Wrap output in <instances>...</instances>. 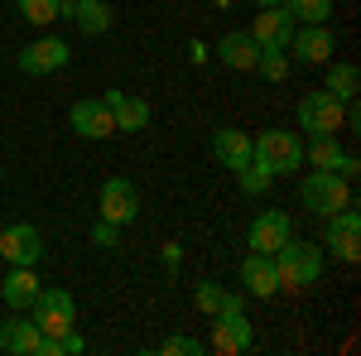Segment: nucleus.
I'll list each match as a JSON object with an SVG mask.
<instances>
[{
    "label": "nucleus",
    "mask_w": 361,
    "mask_h": 356,
    "mask_svg": "<svg viewBox=\"0 0 361 356\" xmlns=\"http://www.w3.org/2000/svg\"><path fill=\"white\" fill-rule=\"evenodd\" d=\"M323 265H328V250L318 246V241H299V236H289V241L275 250L279 289H308V284H318Z\"/></svg>",
    "instance_id": "1"
},
{
    "label": "nucleus",
    "mask_w": 361,
    "mask_h": 356,
    "mask_svg": "<svg viewBox=\"0 0 361 356\" xmlns=\"http://www.w3.org/2000/svg\"><path fill=\"white\" fill-rule=\"evenodd\" d=\"M299 202L313 217H333L342 207H357V192H352V178H342L333 168H308L299 183Z\"/></svg>",
    "instance_id": "2"
},
{
    "label": "nucleus",
    "mask_w": 361,
    "mask_h": 356,
    "mask_svg": "<svg viewBox=\"0 0 361 356\" xmlns=\"http://www.w3.org/2000/svg\"><path fill=\"white\" fill-rule=\"evenodd\" d=\"M250 159L265 164L275 178H284V173H294V168L304 164V140L294 135V130H260V135L250 140Z\"/></svg>",
    "instance_id": "3"
},
{
    "label": "nucleus",
    "mask_w": 361,
    "mask_h": 356,
    "mask_svg": "<svg viewBox=\"0 0 361 356\" xmlns=\"http://www.w3.org/2000/svg\"><path fill=\"white\" fill-rule=\"evenodd\" d=\"M29 318L39 323L44 337H63V332L78 323V299L68 289H39V299L29 303Z\"/></svg>",
    "instance_id": "4"
},
{
    "label": "nucleus",
    "mask_w": 361,
    "mask_h": 356,
    "mask_svg": "<svg viewBox=\"0 0 361 356\" xmlns=\"http://www.w3.org/2000/svg\"><path fill=\"white\" fill-rule=\"evenodd\" d=\"M255 347V328L246 323V308H231V313H212V337H207V352L222 356H241Z\"/></svg>",
    "instance_id": "5"
},
{
    "label": "nucleus",
    "mask_w": 361,
    "mask_h": 356,
    "mask_svg": "<svg viewBox=\"0 0 361 356\" xmlns=\"http://www.w3.org/2000/svg\"><path fill=\"white\" fill-rule=\"evenodd\" d=\"M323 221H328V231H323L318 246L333 250L337 260H347V265H357L361 260V217H357V207H342V212H333V217H323Z\"/></svg>",
    "instance_id": "6"
},
{
    "label": "nucleus",
    "mask_w": 361,
    "mask_h": 356,
    "mask_svg": "<svg viewBox=\"0 0 361 356\" xmlns=\"http://www.w3.org/2000/svg\"><path fill=\"white\" fill-rule=\"evenodd\" d=\"M299 130L308 140L313 135H337L342 130V102H337L333 92H308L304 102H299Z\"/></svg>",
    "instance_id": "7"
},
{
    "label": "nucleus",
    "mask_w": 361,
    "mask_h": 356,
    "mask_svg": "<svg viewBox=\"0 0 361 356\" xmlns=\"http://www.w3.org/2000/svg\"><path fill=\"white\" fill-rule=\"evenodd\" d=\"M68 58H73L68 39L44 34V39H34L25 54H20V73H25V78H49V73H63V68H68Z\"/></svg>",
    "instance_id": "8"
},
{
    "label": "nucleus",
    "mask_w": 361,
    "mask_h": 356,
    "mask_svg": "<svg viewBox=\"0 0 361 356\" xmlns=\"http://www.w3.org/2000/svg\"><path fill=\"white\" fill-rule=\"evenodd\" d=\"M0 255L10 260V265H39L44 260V231L39 226H29V221H10L5 231H0Z\"/></svg>",
    "instance_id": "9"
},
{
    "label": "nucleus",
    "mask_w": 361,
    "mask_h": 356,
    "mask_svg": "<svg viewBox=\"0 0 361 356\" xmlns=\"http://www.w3.org/2000/svg\"><path fill=\"white\" fill-rule=\"evenodd\" d=\"M135 217H140V188L130 178H106L102 183V221L130 226Z\"/></svg>",
    "instance_id": "10"
},
{
    "label": "nucleus",
    "mask_w": 361,
    "mask_h": 356,
    "mask_svg": "<svg viewBox=\"0 0 361 356\" xmlns=\"http://www.w3.org/2000/svg\"><path fill=\"white\" fill-rule=\"evenodd\" d=\"M289 49H294V58H299L304 68H323V63H333V54H337V34L328 25H304V29H294Z\"/></svg>",
    "instance_id": "11"
},
{
    "label": "nucleus",
    "mask_w": 361,
    "mask_h": 356,
    "mask_svg": "<svg viewBox=\"0 0 361 356\" xmlns=\"http://www.w3.org/2000/svg\"><path fill=\"white\" fill-rule=\"evenodd\" d=\"M68 125H73L82 140H106V135H116V116H111V106H106L102 97H82V102H73Z\"/></svg>",
    "instance_id": "12"
},
{
    "label": "nucleus",
    "mask_w": 361,
    "mask_h": 356,
    "mask_svg": "<svg viewBox=\"0 0 361 356\" xmlns=\"http://www.w3.org/2000/svg\"><path fill=\"white\" fill-rule=\"evenodd\" d=\"M250 250H260V255H275L289 236H294V221H289V212H279V207H265V212H255V221H250Z\"/></svg>",
    "instance_id": "13"
},
{
    "label": "nucleus",
    "mask_w": 361,
    "mask_h": 356,
    "mask_svg": "<svg viewBox=\"0 0 361 356\" xmlns=\"http://www.w3.org/2000/svg\"><path fill=\"white\" fill-rule=\"evenodd\" d=\"M246 34L260 44V49H284V54H289V39H294V15H289L284 5H265Z\"/></svg>",
    "instance_id": "14"
},
{
    "label": "nucleus",
    "mask_w": 361,
    "mask_h": 356,
    "mask_svg": "<svg viewBox=\"0 0 361 356\" xmlns=\"http://www.w3.org/2000/svg\"><path fill=\"white\" fill-rule=\"evenodd\" d=\"M241 294H246V299H275V294H279L275 255H260V250H250L246 260H241Z\"/></svg>",
    "instance_id": "15"
},
{
    "label": "nucleus",
    "mask_w": 361,
    "mask_h": 356,
    "mask_svg": "<svg viewBox=\"0 0 361 356\" xmlns=\"http://www.w3.org/2000/svg\"><path fill=\"white\" fill-rule=\"evenodd\" d=\"M304 159L313 168H333L342 178H357V154H347V149L337 145V135H313L304 145Z\"/></svg>",
    "instance_id": "16"
},
{
    "label": "nucleus",
    "mask_w": 361,
    "mask_h": 356,
    "mask_svg": "<svg viewBox=\"0 0 361 356\" xmlns=\"http://www.w3.org/2000/svg\"><path fill=\"white\" fill-rule=\"evenodd\" d=\"M39 323L29 318V313H15L10 308V318L0 323V352H10V356H34L39 352Z\"/></svg>",
    "instance_id": "17"
},
{
    "label": "nucleus",
    "mask_w": 361,
    "mask_h": 356,
    "mask_svg": "<svg viewBox=\"0 0 361 356\" xmlns=\"http://www.w3.org/2000/svg\"><path fill=\"white\" fill-rule=\"evenodd\" d=\"M212 154H217V164L222 168H246L250 164V135L246 130H236V125H217L212 130Z\"/></svg>",
    "instance_id": "18"
},
{
    "label": "nucleus",
    "mask_w": 361,
    "mask_h": 356,
    "mask_svg": "<svg viewBox=\"0 0 361 356\" xmlns=\"http://www.w3.org/2000/svg\"><path fill=\"white\" fill-rule=\"evenodd\" d=\"M102 102L111 106L116 130H145V125H149V102H145V97H135V92H121V87H111Z\"/></svg>",
    "instance_id": "19"
},
{
    "label": "nucleus",
    "mask_w": 361,
    "mask_h": 356,
    "mask_svg": "<svg viewBox=\"0 0 361 356\" xmlns=\"http://www.w3.org/2000/svg\"><path fill=\"white\" fill-rule=\"evenodd\" d=\"M217 58H222L231 73H255V58H260V44L250 39L246 29H231L217 39Z\"/></svg>",
    "instance_id": "20"
},
{
    "label": "nucleus",
    "mask_w": 361,
    "mask_h": 356,
    "mask_svg": "<svg viewBox=\"0 0 361 356\" xmlns=\"http://www.w3.org/2000/svg\"><path fill=\"white\" fill-rule=\"evenodd\" d=\"M39 274L29 270V265H10V274H5V284H0V299L10 303L15 313H29V303L39 299Z\"/></svg>",
    "instance_id": "21"
},
{
    "label": "nucleus",
    "mask_w": 361,
    "mask_h": 356,
    "mask_svg": "<svg viewBox=\"0 0 361 356\" xmlns=\"http://www.w3.org/2000/svg\"><path fill=\"white\" fill-rule=\"evenodd\" d=\"M73 20H78V29L87 39H102L111 29V5L106 0H73Z\"/></svg>",
    "instance_id": "22"
},
{
    "label": "nucleus",
    "mask_w": 361,
    "mask_h": 356,
    "mask_svg": "<svg viewBox=\"0 0 361 356\" xmlns=\"http://www.w3.org/2000/svg\"><path fill=\"white\" fill-rule=\"evenodd\" d=\"M323 68H328V87H323V92H333L337 102H352V97H357V87H361V68L357 63H347V58H342V63H323Z\"/></svg>",
    "instance_id": "23"
},
{
    "label": "nucleus",
    "mask_w": 361,
    "mask_h": 356,
    "mask_svg": "<svg viewBox=\"0 0 361 356\" xmlns=\"http://www.w3.org/2000/svg\"><path fill=\"white\" fill-rule=\"evenodd\" d=\"M236 183H241V192H246V197H265V192L275 188V173H270L265 164H255V159H250L246 168H236Z\"/></svg>",
    "instance_id": "24"
},
{
    "label": "nucleus",
    "mask_w": 361,
    "mask_h": 356,
    "mask_svg": "<svg viewBox=\"0 0 361 356\" xmlns=\"http://www.w3.org/2000/svg\"><path fill=\"white\" fill-rule=\"evenodd\" d=\"M279 5L304 25H328L333 20V0H279Z\"/></svg>",
    "instance_id": "25"
},
{
    "label": "nucleus",
    "mask_w": 361,
    "mask_h": 356,
    "mask_svg": "<svg viewBox=\"0 0 361 356\" xmlns=\"http://www.w3.org/2000/svg\"><path fill=\"white\" fill-rule=\"evenodd\" d=\"M15 10L25 15L29 25H54V20H63V0H15Z\"/></svg>",
    "instance_id": "26"
},
{
    "label": "nucleus",
    "mask_w": 361,
    "mask_h": 356,
    "mask_svg": "<svg viewBox=\"0 0 361 356\" xmlns=\"http://www.w3.org/2000/svg\"><path fill=\"white\" fill-rule=\"evenodd\" d=\"M255 73H260L265 82H284V78H289V54H284V49H260Z\"/></svg>",
    "instance_id": "27"
},
{
    "label": "nucleus",
    "mask_w": 361,
    "mask_h": 356,
    "mask_svg": "<svg viewBox=\"0 0 361 356\" xmlns=\"http://www.w3.org/2000/svg\"><path fill=\"white\" fill-rule=\"evenodd\" d=\"M193 303L212 318V313H222V308H226V289L217 284V279H202V284L193 289Z\"/></svg>",
    "instance_id": "28"
},
{
    "label": "nucleus",
    "mask_w": 361,
    "mask_h": 356,
    "mask_svg": "<svg viewBox=\"0 0 361 356\" xmlns=\"http://www.w3.org/2000/svg\"><path fill=\"white\" fill-rule=\"evenodd\" d=\"M159 352H164V356H202V352H207V342H197V337H188V332H173Z\"/></svg>",
    "instance_id": "29"
},
{
    "label": "nucleus",
    "mask_w": 361,
    "mask_h": 356,
    "mask_svg": "<svg viewBox=\"0 0 361 356\" xmlns=\"http://www.w3.org/2000/svg\"><path fill=\"white\" fill-rule=\"evenodd\" d=\"M92 241H97L102 250L121 246V226H111V221H97V226H92Z\"/></svg>",
    "instance_id": "30"
},
{
    "label": "nucleus",
    "mask_w": 361,
    "mask_h": 356,
    "mask_svg": "<svg viewBox=\"0 0 361 356\" xmlns=\"http://www.w3.org/2000/svg\"><path fill=\"white\" fill-rule=\"evenodd\" d=\"M178 260H183V246H178V241H169V246H164V265H178Z\"/></svg>",
    "instance_id": "31"
},
{
    "label": "nucleus",
    "mask_w": 361,
    "mask_h": 356,
    "mask_svg": "<svg viewBox=\"0 0 361 356\" xmlns=\"http://www.w3.org/2000/svg\"><path fill=\"white\" fill-rule=\"evenodd\" d=\"M188 58H193V63H207V44L193 39V44H188Z\"/></svg>",
    "instance_id": "32"
},
{
    "label": "nucleus",
    "mask_w": 361,
    "mask_h": 356,
    "mask_svg": "<svg viewBox=\"0 0 361 356\" xmlns=\"http://www.w3.org/2000/svg\"><path fill=\"white\" fill-rule=\"evenodd\" d=\"M255 5H260V10H265V5H279V0H255Z\"/></svg>",
    "instance_id": "33"
},
{
    "label": "nucleus",
    "mask_w": 361,
    "mask_h": 356,
    "mask_svg": "<svg viewBox=\"0 0 361 356\" xmlns=\"http://www.w3.org/2000/svg\"><path fill=\"white\" fill-rule=\"evenodd\" d=\"M0 178H5V168H0Z\"/></svg>",
    "instance_id": "34"
}]
</instances>
